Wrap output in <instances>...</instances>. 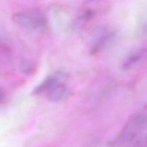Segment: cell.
I'll return each mask as SVG.
<instances>
[{
	"label": "cell",
	"instance_id": "1",
	"mask_svg": "<svg viewBox=\"0 0 147 147\" xmlns=\"http://www.w3.org/2000/svg\"><path fill=\"white\" fill-rule=\"evenodd\" d=\"M13 21L20 27L29 30H40L45 24L44 18L40 14L19 11L12 16Z\"/></svg>",
	"mask_w": 147,
	"mask_h": 147
},
{
	"label": "cell",
	"instance_id": "2",
	"mask_svg": "<svg viewBox=\"0 0 147 147\" xmlns=\"http://www.w3.org/2000/svg\"><path fill=\"white\" fill-rule=\"evenodd\" d=\"M65 80V75L62 72L54 73L48 76L38 87H37L34 93L35 94H40L47 92L56 85L64 83Z\"/></svg>",
	"mask_w": 147,
	"mask_h": 147
},
{
	"label": "cell",
	"instance_id": "5",
	"mask_svg": "<svg viewBox=\"0 0 147 147\" xmlns=\"http://www.w3.org/2000/svg\"><path fill=\"white\" fill-rule=\"evenodd\" d=\"M3 98V92L0 90V102L2 100Z\"/></svg>",
	"mask_w": 147,
	"mask_h": 147
},
{
	"label": "cell",
	"instance_id": "4",
	"mask_svg": "<svg viewBox=\"0 0 147 147\" xmlns=\"http://www.w3.org/2000/svg\"><path fill=\"white\" fill-rule=\"evenodd\" d=\"M21 71L24 74L30 75L34 74L37 69L36 64L29 59L22 60L20 63Z\"/></svg>",
	"mask_w": 147,
	"mask_h": 147
},
{
	"label": "cell",
	"instance_id": "3",
	"mask_svg": "<svg viewBox=\"0 0 147 147\" xmlns=\"http://www.w3.org/2000/svg\"><path fill=\"white\" fill-rule=\"evenodd\" d=\"M71 91L64 84V83H61L52 88L47 92L46 95L48 99L51 101L57 102L66 99L69 97Z\"/></svg>",
	"mask_w": 147,
	"mask_h": 147
}]
</instances>
